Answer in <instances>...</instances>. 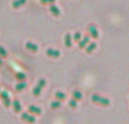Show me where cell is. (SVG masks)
Here are the masks:
<instances>
[{"label":"cell","mask_w":129,"mask_h":124,"mask_svg":"<svg viewBox=\"0 0 129 124\" xmlns=\"http://www.w3.org/2000/svg\"><path fill=\"white\" fill-rule=\"evenodd\" d=\"M92 102L96 105H100V106H103V107H108L110 105V100L108 98H104V97H101V96L96 95L94 94L92 96Z\"/></svg>","instance_id":"6da1fadb"},{"label":"cell","mask_w":129,"mask_h":124,"mask_svg":"<svg viewBox=\"0 0 129 124\" xmlns=\"http://www.w3.org/2000/svg\"><path fill=\"white\" fill-rule=\"evenodd\" d=\"M0 98H1L2 103H4V106L6 107V108L10 107L11 102H10V98H9L8 93H6V91H0Z\"/></svg>","instance_id":"7a4b0ae2"},{"label":"cell","mask_w":129,"mask_h":124,"mask_svg":"<svg viewBox=\"0 0 129 124\" xmlns=\"http://www.w3.org/2000/svg\"><path fill=\"white\" fill-rule=\"evenodd\" d=\"M20 118H22V121H24V122L28 123V124H34L35 123V116L34 115H31L29 113H23L22 116H20Z\"/></svg>","instance_id":"3957f363"},{"label":"cell","mask_w":129,"mask_h":124,"mask_svg":"<svg viewBox=\"0 0 129 124\" xmlns=\"http://www.w3.org/2000/svg\"><path fill=\"white\" fill-rule=\"evenodd\" d=\"M28 113L31 114V115H41V114H42V109H41L40 107L35 106V105H31V106L28 107Z\"/></svg>","instance_id":"277c9868"},{"label":"cell","mask_w":129,"mask_h":124,"mask_svg":"<svg viewBox=\"0 0 129 124\" xmlns=\"http://www.w3.org/2000/svg\"><path fill=\"white\" fill-rule=\"evenodd\" d=\"M47 55L49 58H53V59H57L60 56V52L57 51V50H52V49H48L47 50Z\"/></svg>","instance_id":"5b68a950"},{"label":"cell","mask_w":129,"mask_h":124,"mask_svg":"<svg viewBox=\"0 0 129 124\" xmlns=\"http://www.w3.org/2000/svg\"><path fill=\"white\" fill-rule=\"evenodd\" d=\"M25 46H26V50H27V51L32 52V53H35V52H38V50H39L38 45L34 44V43H32V42H27Z\"/></svg>","instance_id":"8992f818"},{"label":"cell","mask_w":129,"mask_h":124,"mask_svg":"<svg viewBox=\"0 0 129 124\" xmlns=\"http://www.w3.org/2000/svg\"><path fill=\"white\" fill-rule=\"evenodd\" d=\"M88 32H89V35L92 36L93 38H98L99 37V32H98V29L95 28V26L94 25H91V26L88 27Z\"/></svg>","instance_id":"52a82bcc"},{"label":"cell","mask_w":129,"mask_h":124,"mask_svg":"<svg viewBox=\"0 0 129 124\" xmlns=\"http://www.w3.org/2000/svg\"><path fill=\"white\" fill-rule=\"evenodd\" d=\"M13 107H14V112H15V113H20V112H22V109H23V107H22V105H20L19 100H17V99H15L13 102Z\"/></svg>","instance_id":"ba28073f"},{"label":"cell","mask_w":129,"mask_h":124,"mask_svg":"<svg viewBox=\"0 0 129 124\" xmlns=\"http://www.w3.org/2000/svg\"><path fill=\"white\" fill-rule=\"evenodd\" d=\"M89 43V36H85L84 38H82V40L78 42V45H79V47L80 49H85L86 47V45Z\"/></svg>","instance_id":"9c48e42d"},{"label":"cell","mask_w":129,"mask_h":124,"mask_svg":"<svg viewBox=\"0 0 129 124\" xmlns=\"http://www.w3.org/2000/svg\"><path fill=\"white\" fill-rule=\"evenodd\" d=\"M71 96H73V99L76 100V102H79V100H82V98H83L82 93H80L79 90H74Z\"/></svg>","instance_id":"30bf717a"},{"label":"cell","mask_w":129,"mask_h":124,"mask_svg":"<svg viewBox=\"0 0 129 124\" xmlns=\"http://www.w3.org/2000/svg\"><path fill=\"white\" fill-rule=\"evenodd\" d=\"M85 49H86V53L89 54V53H92V52L96 49V44L94 42H89L88 44L86 45V47H85Z\"/></svg>","instance_id":"8fae6325"},{"label":"cell","mask_w":129,"mask_h":124,"mask_svg":"<svg viewBox=\"0 0 129 124\" xmlns=\"http://www.w3.org/2000/svg\"><path fill=\"white\" fill-rule=\"evenodd\" d=\"M50 11L52 13V15H53L54 17H59V15H60L59 8L57 6H54V5H51V6H50Z\"/></svg>","instance_id":"7c38bea8"},{"label":"cell","mask_w":129,"mask_h":124,"mask_svg":"<svg viewBox=\"0 0 129 124\" xmlns=\"http://www.w3.org/2000/svg\"><path fill=\"white\" fill-rule=\"evenodd\" d=\"M54 97H56V100H59V102H63L66 99V95H64L62 91H57Z\"/></svg>","instance_id":"4fadbf2b"},{"label":"cell","mask_w":129,"mask_h":124,"mask_svg":"<svg viewBox=\"0 0 129 124\" xmlns=\"http://www.w3.org/2000/svg\"><path fill=\"white\" fill-rule=\"evenodd\" d=\"M71 41H73V38H71V35L70 34H66V36H64V45H66L67 47H70L71 46Z\"/></svg>","instance_id":"5bb4252c"},{"label":"cell","mask_w":129,"mask_h":124,"mask_svg":"<svg viewBox=\"0 0 129 124\" xmlns=\"http://www.w3.org/2000/svg\"><path fill=\"white\" fill-rule=\"evenodd\" d=\"M15 78L18 80V82H19V81H24V80L26 79V75H25L24 72H17L15 75Z\"/></svg>","instance_id":"9a60e30c"},{"label":"cell","mask_w":129,"mask_h":124,"mask_svg":"<svg viewBox=\"0 0 129 124\" xmlns=\"http://www.w3.org/2000/svg\"><path fill=\"white\" fill-rule=\"evenodd\" d=\"M26 88V82L25 81H19L17 85H16V90L17 91H22L23 89Z\"/></svg>","instance_id":"2e32d148"},{"label":"cell","mask_w":129,"mask_h":124,"mask_svg":"<svg viewBox=\"0 0 129 124\" xmlns=\"http://www.w3.org/2000/svg\"><path fill=\"white\" fill-rule=\"evenodd\" d=\"M59 107H61V102H59V100H53V102L51 103L52 109H57V108H59Z\"/></svg>","instance_id":"e0dca14e"},{"label":"cell","mask_w":129,"mask_h":124,"mask_svg":"<svg viewBox=\"0 0 129 124\" xmlns=\"http://www.w3.org/2000/svg\"><path fill=\"white\" fill-rule=\"evenodd\" d=\"M41 90H42V89H41L40 87H38V86H36L35 88L33 89V95L35 96V97H38V96H40V94H41Z\"/></svg>","instance_id":"ac0fdd59"},{"label":"cell","mask_w":129,"mask_h":124,"mask_svg":"<svg viewBox=\"0 0 129 124\" xmlns=\"http://www.w3.org/2000/svg\"><path fill=\"white\" fill-rule=\"evenodd\" d=\"M80 40H82V34L76 32V33L74 34V41H75V42H79Z\"/></svg>","instance_id":"d6986e66"},{"label":"cell","mask_w":129,"mask_h":124,"mask_svg":"<svg viewBox=\"0 0 129 124\" xmlns=\"http://www.w3.org/2000/svg\"><path fill=\"white\" fill-rule=\"evenodd\" d=\"M47 85V81H45V79H40L38 82V87H40L41 89L44 88V86Z\"/></svg>","instance_id":"ffe728a7"},{"label":"cell","mask_w":129,"mask_h":124,"mask_svg":"<svg viewBox=\"0 0 129 124\" xmlns=\"http://www.w3.org/2000/svg\"><path fill=\"white\" fill-rule=\"evenodd\" d=\"M7 56V51L5 50L4 46H0V58H6Z\"/></svg>","instance_id":"44dd1931"},{"label":"cell","mask_w":129,"mask_h":124,"mask_svg":"<svg viewBox=\"0 0 129 124\" xmlns=\"http://www.w3.org/2000/svg\"><path fill=\"white\" fill-rule=\"evenodd\" d=\"M20 6H22V5H20L19 0H14V2H13V8H15V9H18V8H19Z\"/></svg>","instance_id":"7402d4cb"},{"label":"cell","mask_w":129,"mask_h":124,"mask_svg":"<svg viewBox=\"0 0 129 124\" xmlns=\"http://www.w3.org/2000/svg\"><path fill=\"white\" fill-rule=\"evenodd\" d=\"M69 106H70L71 108H76V107H77V102L74 100V99H71L70 102H69Z\"/></svg>","instance_id":"603a6c76"},{"label":"cell","mask_w":129,"mask_h":124,"mask_svg":"<svg viewBox=\"0 0 129 124\" xmlns=\"http://www.w3.org/2000/svg\"><path fill=\"white\" fill-rule=\"evenodd\" d=\"M41 1V4H43V5H47L48 4V0H40Z\"/></svg>","instance_id":"cb8c5ba5"},{"label":"cell","mask_w":129,"mask_h":124,"mask_svg":"<svg viewBox=\"0 0 129 124\" xmlns=\"http://www.w3.org/2000/svg\"><path fill=\"white\" fill-rule=\"evenodd\" d=\"M54 2H56V0H48V4H54Z\"/></svg>","instance_id":"d4e9b609"},{"label":"cell","mask_w":129,"mask_h":124,"mask_svg":"<svg viewBox=\"0 0 129 124\" xmlns=\"http://www.w3.org/2000/svg\"><path fill=\"white\" fill-rule=\"evenodd\" d=\"M19 2H20V5H25L26 4V0H19Z\"/></svg>","instance_id":"484cf974"},{"label":"cell","mask_w":129,"mask_h":124,"mask_svg":"<svg viewBox=\"0 0 129 124\" xmlns=\"http://www.w3.org/2000/svg\"><path fill=\"white\" fill-rule=\"evenodd\" d=\"M2 64H4V62H2V59H1V58H0V67H1V66H2Z\"/></svg>","instance_id":"4316f807"},{"label":"cell","mask_w":129,"mask_h":124,"mask_svg":"<svg viewBox=\"0 0 129 124\" xmlns=\"http://www.w3.org/2000/svg\"><path fill=\"white\" fill-rule=\"evenodd\" d=\"M0 91H1V90H0Z\"/></svg>","instance_id":"83f0119b"}]
</instances>
